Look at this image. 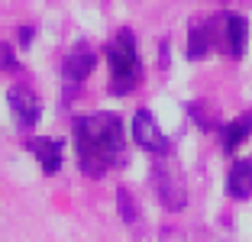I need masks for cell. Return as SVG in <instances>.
Segmentation results:
<instances>
[{
	"label": "cell",
	"instance_id": "1",
	"mask_svg": "<svg viewBox=\"0 0 252 242\" xmlns=\"http://www.w3.org/2000/svg\"><path fill=\"white\" fill-rule=\"evenodd\" d=\"M78 165L88 178H100L123 158V123L117 113L78 117L71 126Z\"/></svg>",
	"mask_w": 252,
	"mask_h": 242
},
{
	"label": "cell",
	"instance_id": "2",
	"mask_svg": "<svg viewBox=\"0 0 252 242\" xmlns=\"http://www.w3.org/2000/svg\"><path fill=\"white\" fill-rule=\"evenodd\" d=\"M107 61H110V91L113 94H129L142 78V61L129 30H120L117 39L107 45Z\"/></svg>",
	"mask_w": 252,
	"mask_h": 242
},
{
	"label": "cell",
	"instance_id": "3",
	"mask_svg": "<svg viewBox=\"0 0 252 242\" xmlns=\"http://www.w3.org/2000/svg\"><path fill=\"white\" fill-rule=\"evenodd\" d=\"M152 187H156L158 200H162L165 210L178 213L188 207V187L185 178H181L178 165L171 155H156V165H152Z\"/></svg>",
	"mask_w": 252,
	"mask_h": 242
},
{
	"label": "cell",
	"instance_id": "4",
	"mask_svg": "<svg viewBox=\"0 0 252 242\" xmlns=\"http://www.w3.org/2000/svg\"><path fill=\"white\" fill-rule=\"evenodd\" d=\"M133 139H136V146H142L152 155H171L168 136L158 129L156 117H152L149 110H136V117H133Z\"/></svg>",
	"mask_w": 252,
	"mask_h": 242
},
{
	"label": "cell",
	"instance_id": "5",
	"mask_svg": "<svg viewBox=\"0 0 252 242\" xmlns=\"http://www.w3.org/2000/svg\"><path fill=\"white\" fill-rule=\"evenodd\" d=\"M7 103H10V113H13V120H16L20 129H32V126L39 123V117H42L39 97L32 94V91H26V88H10L7 91Z\"/></svg>",
	"mask_w": 252,
	"mask_h": 242
},
{
	"label": "cell",
	"instance_id": "6",
	"mask_svg": "<svg viewBox=\"0 0 252 242\" xmlns=\"http://www.w3.org/2000/svg\"><path fill=\"white\" fill-rule=\"evenodd\" d=\"M94 65H97L94 49H91L88 42H78V45H74V49L65 55L62 74H65V81H68V84H81V81L88 78L91 71H94Z\"/></svg>",
	"mask_w": 252,
	"mask_h": 242
},
{
	"label": "cell",
	"instance_id": "7",
	"mask_svg": "<svg viewBox=\"0 0 252 242\" xmlns=\"http://www.w3.org/2000/svg\"><path fill=\"white\" fill-rule=\"evenodd\" d=\"M26 149L36 155L39 168H42L45 175H59L62 171V142L59 139H30Z\"/></svg>",
	"mask_w": 252,
	"mask_h": 242
},
{
	"label": "cell",
	"instance_id": "8",
	"mask_svg": "<svg viewBox=\"0 0 252 242\" xmlns=\"http://www.w3.org/2000/svg\"><path fill=\"white\" fill-rule=\"evenodd\" d=\"M220 26H223V42H226V49H230L233 59H239L246 52V20L239 13H223L220 16Z\"/></svg>",
	"mask_w": 252,
	"mask_h": 242
},
{
	"label": "cell",
	"instance_id": "9",
	"mask_svg": "<svg viewBox=\"0 0 252 242\" xmlns=\"http://www.w3.org/2000/svg\"><path fill=\"white\" fill-rule=\"evenodd\" d=\"M226 191L233 200H246L252 194V158L233 161L230 175H226Z\"/></svg>",
	"mask_w": 252,
	"mask_h": 242
},
{
	"label": "cell",
	"instance_id": "10",
	"mask_svg": "<svg viewBox=\"0 0 252 242\" xmlns=\"http://www.w3.org/2000/svg\"><path fill=\"white\" fill-rule=\"evenodd\" d=\"M252 132V113H243V117H236L233 123L223 126V152L233 155L239 146H243V139Z\"/></svg>",
	"mask_w": 252,
	"mask_h": 242
},
{
	"label": "cell",
	"instance_id": "11",
	"mask_svg": "<svg viewBox=\"0 0 252 242\" xmlns=\"http://www.w3.org/2000/svg\"><path fill=\"white\" fill-rule=\"evenodd\" d=\"M210 42H214V32H210L207 23H191V32H188V59L197 61L210 52Z\"/></svg>",
	"mask_w": 252,
	"mask_h": 242
},
{
	"label": "cell",
	"instance_id": "12",
	"mask_svg": "<svg viewBox=\"0 0 252 242\" xmlns=\"http://www.w3.org/2000/svg\"><path fill=\"white\" fill-rule=\"evenodd\" d=\"M117 207H120V216H123L129 226H136L139 210H136V204H133V197H129V191H126V187H120V191H117Z\"/></svg>",
	"mask_w": 252,
	"mask_h": 242
},
{
	"label": "cell",
	"instance_id": "13",
	"mask_svg": "<svg viewBox=\"0 0 252 242\" xmlns=\"http://www.w3.org/2000/svg\"><path fill=\"white\" fill-rule=\"evenodd\" d=\"M158 242H188L185 239V233H181V229H162V233H158Z\"/></svg>",
	"mask_w": 252,
	"mask_h": 242
},
{
	"label": "cell",
	"instance_id": "14",
	"mask_svg": "<svg viewBox=\"0 0 252 242\" xmlns=\"http://www.w3.org/2000/svg\"><path fill=\"white\" fill-rule=\"evenodd\" d=\"M0 61H3V68H7V71H16V59H13V49H10V45H3V49H0Z\"/></svg>",
	"mask_w": 252,
	"mask_h": 242
},
{
	"label": "cell",
	"instance_id": "15",
	"mask_svg": "<svg viewBox=\"0 0 252 242\" xmlns=\"http://www.w3.org/2000/svg\"><path fill=\"white\" fill-rule=\"evenodd\" d=\"M20 39H23L20 45H30V39H32V30H30V26H23V30H20Z\"/></svg>",
	"mask_w": 252,
	"mask_h": 242
}]
</instances>
